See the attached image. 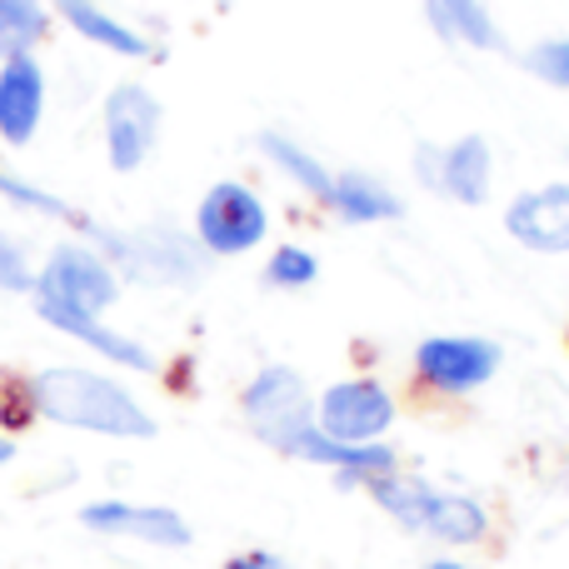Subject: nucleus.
Masks as SVG:
<instances>
[{
    "label": "nucleus",
    "instance_id": "f257e3e1",
    "mask_svg": "<svg viewBox=\"0 0 569 569\" xmlns=\"http://www.w3.org/2000/svg\"><path fill=\"white\" fill-rule=\"evenodd\" d=\"M26 400L36 415L70 430L90 435H116V440H150L156 420L146 415V405L130 390H120L116 380L96 370H76V365H50L26 385Z\"/></svg>",
    "mask_w": 569,
    "mask_h": 569
},
{
    "label": "nucleus",
    "instance_id": "f03ea898",
    "mask_svg": "<svg viewBox=\"0 0 569 569\" xmlns=\"http://www.w3.org/2000/svg\"><path fill=\"white\" fill-rule=\"evenodd\" d=\"M96 246L106 250L110 266H120L140 284H196L206 276V250L200 240L180 236L170 226H146L130 236H110V230H90Z\"/></svg>",
    "mask_w": 569,
    "mask_h": 569
},
{
    "label": "nucleus",
    "instance_id": "7ed1b4c3",
    "mask_svg": "<svg viewBox=\"0 0 569 569\" xmlns=\"http://www.w3.org/2000/svg\"><path fill=\"white\" fill-rule=\"evenodd\" d=\"M240 410H246L250 430L280 455H290V445L315 425V400L290 365H266V370L246 385Z\"/></svg>",
    "mask_w": 569,
    "mask_h": 569
},
{
    "label": "nucleus",
    "instance_id": "20e7f679",
    "mask_svg": "<svg viewBox=\"0 0 569 569\" xmlns=\"http://www.w3.org/2000/svg\"><path fill=\"white\" fill-rule=\"evenodd\" d=\"M116 290L120 280L110 270V260L90 246H76V240L50 250L46 270L36 276V300L66 305V310H80V315H106L116 305Z\"/></svg>",
    "mask_w": 569,
    "mask_h": 569
},
{
    "label": "nucleus",
    "instance_id": "39448f33",
    "mask_svg": "<svg viewBox=\"0 0 569 569\" xmlns=\"http://www.w3.org/2000/svg\"><path fill=\"white\" fill-rule=\"evenodd\" d=\"M270 216L260 206L256 190L236 186V180H220V186L206 190L196 210V240L206 256H246L266 240Z\"/></svg>",
    "mask_w": 569,
    "mask_h": 569
},
{
    "label": "nucleus",
    "instance_id": "423d86ee",
    "mask_svg": "<svg viewBox=\"0 0 569 569\" xmlns=\"http://www.w3.org/2000/svg\"><path fill=\"white\" fill-rule=\"evenodd\" d=\"M395 395L380 380H340L315 400V430L340 445H375L395 425Z\"/></svg>",
    "mask_w": 569,
    "mask_h": 569
},
{
    "label": "nucleus",
    "instance_id": "0eeeda50",
    "mask_svg": "<svg viewBox=\"0 0 569 569\" xmlns=\"http://www.w3.org/2000/svg\"><path fill=\"white\" fill-rule=\"evenodd\" d=\"M500 370V350L480 335H430L415 350V375L440 395H470Z\"/></svg>",
    "mask_w": 569,
    "mask_h": 569
},
{
    "label": "nucleus",
    "instance_id": "6e6552de",
    "mask_svg": "<svg viewBox=\"0 0 569 569\" xmlns=\"http://www.w3.org/2000/svg\"><path fill=\"white\" fill-rule=\"evenodd\" d=\"M160 106L146 86H116L106 96V150L116 170H140L156 150Z\"/></svg>",
    "mask_w": 569,
    "mask_h": 569
},
{
    "label": "nucleus",
    "instance_id": "1a4fd4ad",
    "mask_svg": "<svg viewBox=\"0 0 569 569\" xmlns=\"http://www.w3.org/2000/svg\"><path fill=\"white\" fill-rule=\"evenodd\" d=\"M80 525L96 535H126V540L156 545V550H186L190 525L166 505H126V500H96L80 510Z\"/></svg>",
    "mask_w": 569,
    "mask_h": 569
},
{
    "label": "nucleus",
    "instance_id": "9d476101",
    "mask_svg": "<svg viewBox=\"0 0 569 569\" xmlns=\"http://www.w3.org/2000/svg\"><path fill=\"white\" fill-rule=\"evenodd\" d=\"M505 230L525 250L540 256H569V186H545L520 196L505 210Z\"/></svg>",
    "mask_w": 569,
    "mask_h": 569
},
{
    "label": "nucleus",
    "instance_id": "9b49d317",
    "mask_svg": "<svg viewBox=\"0 0 569 569\" xmlns=\"http://www.w3.org/2000/svg\"><path fill=\"white\" fill-rule=\"evenodd\" d=\"M46 110V76L36 56H10L0 66V140L6 146H30Z\"/></svg>",
    "mask_w": 569,
    "mask_h": 569
},
{
    "label": "nucleus",
    "instance_id": "f8f14e48",
    "mask_svg": "<svg viewBox=\"0 0 569 569\" xmlns=\"http://www.w3.org/2000/svg\"><path fill=\"white\" fill-rule=\"evenodd\" d=\"M40 320L56 325V330L76 335V340H86L96 355H106V360L126 365V370H156V360H150V350H140L136 340H126V335H116L110 325H100V315H80V310H66V305H46L36 300Z\"/></svg>",
    "mask_w": 569,
    "mask_h": 569
},
{
    "label": "nucleus",
    "instance_id": "ddd939ff",
    "mask_svg": "<svg viewBox=\"0 0 569 569\" xmlns=\"http://www.w3.org/2000/svg\"><path fill=\"white\" fill-rule=\"evenodd\" d=\"M330 206H335V216L350 220V226H385V220L405 216V200L395 196L385 180L365 176V170H345V176H335Z\"/></svg>",
    "mask_w": 569,
    "mask_h": 569
},
{
    "label": "nucleus",
    "instance_id": "4468645a",
    "mask_svg": "<svg viewBox=\"0 0 569 569\" xmlns=\"http://www.w3.org/2000/svg\"><path fill=\"white\" fill-rule=\"evenodd\" d=\"M490 146L480 136H465L440 150V196L460 200V206H485L490 196Z\"/></svg>",
    "mask_w": 569,
    "mask_h": 569
},
{
    "label": "nucleus",
    "instance_id": "2eb2a0df",
    "mask_svg": "<svg viewBox=\"0 0 569 569\" xmlns=\"http://www.w3.org/2000/svg\"><path fill=\"white\" fill-rule=\"evenodd\" d=\"M435 36L450 46H470V50H500L505 36L495 30V16L485 10V0H425Z\"/></svg>",
    "mask_w": 569,
    "mask_h": 569
},
{
    "label": "nucleus",
    "instance_id": "dca6fc26",
    "mask_svg": "<svg viewBox=\"0 0 569 569\" xmlns=\"http://www.w3.org/2000/svg\"><path fill=\"white\" fill-rule=\"evenodd\" d=\"M420 535H430V540H440V545H480L485 535H490V515H485V505L470 500V495L435 490Z\"/></svg>",
    "mask_w": 569,
    "mask_h": 569
},
{
    "label": "nucleus",
    "instance_id": "f3484780",
    "mask_svg": "<svg viewBox=\"0 0 569 569\" xmlns=\"http://www.w3.org/2000/svg\"><path fill=\"white\" fill-rule=\"evenodd\" d=\"M365 490H370V500L380 505V510L390 515L400 530H425V515H430V500H435V485L430 480L390 470V475H375Z\"/></svg>",
    "mask_w": 569,
    "mask_h": 569
},
{
    "label": "nucleus",
    "instance_id": "a211bd4d",
    "mask_svg": "<svg viewBox=\"0 0 569 569\" xmlns=\"http://www.w3.org/2000/svg\"><path fill=\"white\" fill-rule=\"evenodd\" d=\"M60 20H66L70 30H80L86 40H96V46L116 50V56H146V36H136L130 26H120L116 16H106V10L96 6V0H56Z\"/></svg>",
    "mask_w": 569,
    "mask_h": 569
},
{
    "label": "nucleus",
    "instance_id": "6ab92c4d",
    "mask_svg": "<svg viewBox=\"0 0 569 569\" xmlns=\"http://www.w3.org/2000/svg\"><path fill=\"white\" fill-rule=\"evenodd\" d=\"M260 150H266V160L276 170H284V176L295 180V186H305L315 200H330V190H335V176L320 166V160L310 156V150H300L295 140H284V136H260Z\"/></svg>",
    "mask_w": 569,
    "mask_h": 569
},
{
    "label": "nucleus",
    "instance_id": "aec40b11",
    "mask_svg": "<svg viewBox=\"0 0 569 569\" xmlns=\"http://www.w3.org/2000/svg\"><path fill=\"white\" fill-rule=\"evenodd\" d=\"M40 36H46L40 0H0V56H30Z\"/></svg>",
    "mask_w": 569,
    "mask_h": 569
},
{
    "label": "nucleus",
    "instance_id": "412c9836",
    "mask_svg": "<svg viewBox=\"0 0 569 569\" xmlns=\"http://www.w3.org/2000/svg\"><path fill=\"white\" fill-rule=\"evenodd\" d=\"M315 276H320V266H315V256H310V250H300V246H280L276 256H270V266H266V280L280 284V290L310 284Z\"/></svg>",
    "mask_w": 569,
    "mask_h": 569
},
{
    "label": "nucleus",
    "instance_id": "4be33fe9",
    "mask_svg": "<svg viewBox=\"0 0 569 569\" xmlns=\"http://www.w3.org/2000/svg\"><path fill=\"white\" fill-rule=\"evenodd\" d=\"M0 196H6L10 206H20V210H36V216H70L66 200H56V196H46V190L26 186V180L10 176V170H0Z\"/></svg>",
    "mask_w": 569,
    "mask_h": 569
},
{
    "label": "nucleus",
    "instance_id": "5701e85b",
    "mask_svg": "<svg viewBox=\"0 0 569 569\" xmlns=\"http://www.w3.org/2000/svg\"><path fill=\"white\" fill-rule=\"evenodd\" d=\"M525 66H530L540 80H550V86L569 90V36H560V40H545V46H535L530 56H525Z\"/></svg>",
    "mask_w": 569,
    "mask_h": 569
},
{
    "label": "nucleus",
    "instance_id": "b1692460",
    "mask_svg": "<svg viewBox=\"0 0 569 569\" xmlns=\"http://www.w3.org/2000/svg\"><path fill=\"white\" fill-rule=\"evenodd\" d=\"M0 290H36V266L6 230H0Z\"/></svg>",
    "mask_w": 569,
    "mask_h": 569
},
{
    "label": "nucleus",
    "instance_id": "393cba45",
    "mask_svg": "<svg viewBox=\"0 0 569 569\" xmlns=\"http://www.w3.org/2000/svg\"><path fill=\"white\" fill-rule=\"evenodd\" d=\"M220 569H295V565H284L280 555H270V550H246V555H236V560H226Z\"/></svg>",
    "mask_w": 569,
    "mask_h": 569
},
{
    "label": "nucleus",
    "instance_id": "a878e982",
    "mask_svg": "<svg viewBox=\"0 0 569 569\" xmlns=\"http://www.w3.org/2000/svg\"><path fill=\"white\" fill-rule=\"evenodd\" d=\"M415 170H420V180L430 190H440V146H420V150H415Z\"/></svg>",
    "mask_w": 569,
    "mask_h": 569
},
{
    "label": "nucleus",
    "instance_id": "bb28decb",
    "mask_svg": "<svg viewBox=\"0 0 569 569\" xmlns=\"http://www.w3.org/2000/svg\"><path fill=\"white\" fill-rule=\"evenodd\" d=\"M16 460V440H10V435H0V465H10Z\"/></svg>",
    "mask_w": 569,
    "mask_h": 569
},
{
    "label": "nucleus",
    "instance_id": "cd10ccee",
    "mask_svg": "<svg viewBox=\"0 0 569 569\" xmlns=\"http://www.w3.org/2000/svg\"><path fill=\"white\" fill-rule=\"evenodd\" d=\"M425 569H465V565H460V560H430Z\"/></svg>",
    "mask_w": 569,
    "mask_h": 569
}]
</instances>
